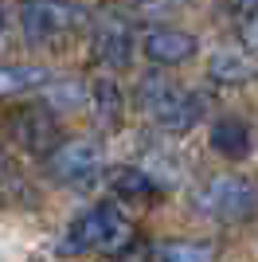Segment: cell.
<instances>
[{
	"mask_svg": "<svg viewBox=\"0 0 258 262\" xmlns=\"http://www.w3.org/2000/svg\"><path fill=\"white\" fill-rule=\"evenodd\" d=\"M133 239H137V235H133V223H129L118 208H90L86 215H78L75 223L67 227L63 243H59V254H63V258H75V254H86V251L118 254V251H125Z\"/></svg>",
	"mask_w": 258,
	"mask_h": 262,
	"instance_id": "cell-1",
	"label": "cell"
},
{
	"mask_svg": "<svg viewBox=\"0 0 258 262\" xmlns=\"http://www.w3.org/2000/svg\"><path fill=\"white\" fill-rule=\"evenodd\" d=\"M196 208L211 219L223 223H239V219L254 215L258 208V184L247 176H215L196 192Z\"/></svg>",
	"mask_w": 258,
	"mask_h": 262,
	"instance_id": "cell-2",
	"label": "cell"
},
{
	"mask_svg": "<svg viewBox=\"0 0 258 262\" xmlns=\"http://www.w3.org/2000/svg\"><path fill=\"white\" fill-rule=\"evenodd\" d=\"M82 20H86V12L78 4H67V0H24V8H20V28L35 43L75 32Z\"/></svg>",
	"mask_w": 258,
	"mask_h": 262,
	"instance_id": "cell-3",
	"label": "cell"
},
{
	"mask_svg": "<svg viewBox=\"0 0 258 262\" xmlns=\"http://www.w3.org/2000/svg\"><path fill=\"white\" fill-rule=\"evenodd\" d=\"M8 137L20 149L47 161L59 149V118L47 106H20V110H12V118H8Z\"/></svg>",
	"mask_w": 258,
	"mask_h": 262,
	"instance_id": "cell-4",
	"label": "cell"
},
{
	"mask_svg": "<svg viewBox=\"0 0 258 262\" xmlns=\"http://www.w3.org/2000/svg\"><path fill=\"white\" fill-rule=\"evenodd\" d=\"M102 168V145L86 141V137H75V141H63L47 157V172L59 184H82Z\"/></svg>",
	"mask_w": 258,
	"mask_h": 262,
	"instance_id": "cell-5",
	"label": "cell"
},
{
	"mask_svg": "<svg viewBox=\"0 0 258 262\" xmlns=\"http://www.w3.org/2000/svg\"><path fill=\"white\" fill-rule=\"evenodd\" d=\"M204 114H207V98L204 94H192V90H176L172 86L168 94L157 102V110H153L149 118L157 121L161 129H168V133H188V129H196V125L204 121Z\"/></svg>",
	"mask_w": 258,
	"mask_h": 262,
	"instance_id": "cell-6",
	"label": "cell"
},
{
	"mask_svg": "<svg viewBox=\"0 0 258 262\" xmlns=\"http://www.w3.org/2000/svg\"><path fill=\"white\" fill-rule=\"evenodd\" d=\"M145 55H149V63L157 67H176V63H188L196 51H200V43H196V35L188 32H176V28H157V32L145 35Z\"/></svg>",
	"mask_w": 258,
	"mask_h": 262,
	"instance_id": "cell-7",
	"label": "cell"
},
{
	"mask_svg": "<svg viewBox=\"0 0 258 262\" xmlns=\"http://www.w3.org/2000/svg\"><path fill=\"white\" fill-rule=\"evenodd\" d=\"M207 75H211V82H223V86H247L258 78V55L243 51V47H223L211 55Z\"/></svg>",
	"mask_w": 258,
	"mask_h": 262,
	"instance_id": "cell-8",
	"label": "cell"
},
{
	"mask_svg": "<svg viewBox=\"0 0 258 262\" xmlns=\"http://www.w3.org/2000/svg\"><path fill=\"white\" fill-rule=\"evenodd\" d=\"M94 51L110 71H125L129 59H133V39L121 24H102L94 32Z\"/></svg>",
	"mask_w": 258,
	"mask_h": 262,
	"instance_id": "cell-9",
	"label": "cell"
},
{
	"mask_svg": "<svg viewBox=\"0 0 258 262\" xmlns=\"http://www.w3.org/2000/svg\"><path fill=\"white\" fill-rule=\"evenodd\" d=\"M211 149L219 157H227V161H243V157H250V129H247V121H239V118H219L211 125Z\"/></svg>",
	"mask_w": 258,
	"mask_h": 262,
	"instance_id": "cell-10",
	"label": "cell"
},
{
	"mask_svg": "<svg viewBox=\"0 0 258 262\" xmlns=\"http://www.w3.org/2000/svg\"><path fill=\"white\" fill-rule=\"evenodd\" d=\"M219 247L211 239H168L157 247L153 262H215Z\"/></svg>",
	"mask_w": 258,
	"mask_h": 262,
	"instance_id": "cell-11",
	"label": "cell"
},
{
	"mask_svg": "<svg viewBox=\"0 0 258 262\" xmlns=\"http://www.w3.org/2000/svg\"><path fill=\"white\" fill-rule=\"evenodd\" d=\"M90 102H94V114L106 129H118L121 125V114H125V98H121V86L114 78H98L90 86Z\"/></svg>",
	"mask_w": 258,
	"mask_h": 262,
	"instance_id": "cell-12",
	"label": "cell"
},
{
	"mask_svg": "<svg viewBox=\"0 0 258 262\" xmlns=\"http://www.w3.org/2000/svg\"><path fill=\"white\" fill-rule=\"evenodd\" d=\"M51 82V71L47 67H0V98H12V94H24L32 86Z\"/></svg>",
	"mask_w": 258,
	"mask_h": 262,
	"instance_id": "cell-13",
	"label": "cell"
},
{
	"mask_svg": "<svg viewBox=\"0 0 258 262\" xmlns=\"http://www.w3.org/2000/svg\"><path fill=\"white\" fill-rule=\"evenodd\" d=\"M110 188L118 192L121 200H149L157 192L149 172H141V168H114L110 172Z\"/></svg>",
	"mask_w": 258,
	"mask_h": 262,
	"instance_id": "cell-14",
	"label": "cell"
},
{
	"mask_svg": "<svg viewBox=\"0 0 258 262\" xmlns=\"http://www.w3.org/2000/svg\"><path fill=\"white\" fill-rule=\"evenodd\" d=\"M86 98H90V90H86L78 78H67V82H55V86H47V110H59V114H71V110H78Z\"/></svg>",
	"mask_w": 258,
	"mask_h": 262,
	"instance_id": "cell-15",
	"label": "cell"
},
{
	"mask_svg": "<svg viewBox=\"0 0 258 262\" xmlns=\"http://www.w3.org/2000/svg\"><path fill=\"white\" fill-rule=\"evenodd\" d=\"M24 192V176H20V164L12 161L4 149H0V204L12 196H20Z\"/></svg>",
	"mask_w": 258,
	"mask_h": 262,
	"instance_id": "cell-16",
	"label": "cell"
},
{
	"mask_svg": "<svg viewBox=\"0 0 258 262\" xmlns=\"http://www.w3.org/2000/svg\"><path fill=\"white\" fill-rule=\"evenodd\" d=\"M153 254H157V251H153V243L137 235V239H133V243L125 247V251H118L110 262H153Z\"/></svg>",
	"mask_w": 258,
	"mask_h": 262,
	"instance_id": "cell-17",
	"label": "cell"
},
{
	"mask_svg": "<svg viewBox=\"0 0 258 262\" xmlns=\"http://www.w3.org/2000/svg\"><path fill=\"white\" fill-rule=\"evenodd\" d=\"M239 35H243V43H247V51L254 55L258 51V12L250 16V20H243V28H239Z\"/></svg>",
	"mask_w": 258,
	"mask_h": 262,
	"instance_id": "cell-18",
	"label": "cell"
},
{
	"mask_svg": "<svg viewBox=\"0 0 258 262\" xmlns=\"http://www.w3.org/2000/svg\"><path fill=\"white\" fill-rule=\"evenodd\" d=\"M231 8H235L243 20H250V16L258 12V0H231Z\"/></svg>",
	"mask_w": 258,
	"mask_h": 262,
	"instance_id": "cell-19",
	"label": "cell"
},
{
	"mask_svg": "<svg viewBox=\"0 0 258 262\" xmlns=\"http://www.w3.org/2000/svg\"><path fill=\"white\" fill-rule=\"evenodd\" d=\"M0 32H4V8H0Z\"/></svg>",
	"mask_w": 258,
	"mask_h": 262,
	"instance_id": "cell-20",
	"label": "cell"
}]
</instances>
